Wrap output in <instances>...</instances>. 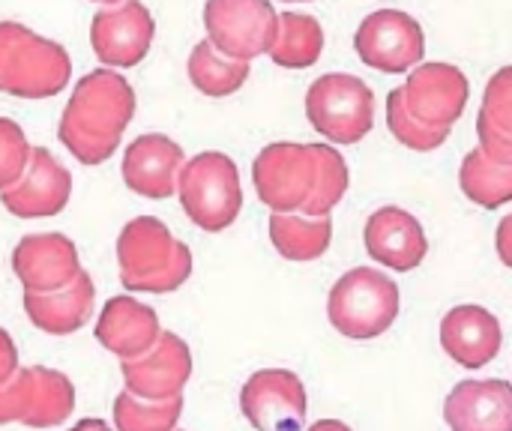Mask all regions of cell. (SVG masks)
Wrapping results in <instances>:
<instances>
[{"mask_svg":"<svg viewBox=\"0 0 512 431\" xmlns=\"http://www.w3.org/2000/svg\"><path fill=\"white\" fill-rule=\"evenodd\" d=\"M135 117V90L132 84L111 69L87 72L60 117L57 135L60 144L81 162V165H102L108 162L120 138Z\"/></svg>","mask_w":512,"mask_h":431,"instance_id":"1","label":"cell"},{"mask_svg":"<svg viewBox=\"0 0 512 431\" xmlns=\"http://www.w3.org/2000/svg\"><path fill=\"white\" fill-rule=\"evenodd\" d=\"M120 285L141 294H171L192 276V252L174 240L165 222L138 216L117 237Z\"/></svg>","mask_w":512,"mask_h":431,"instance_id":"2","label":"cell"},{"mask_svg":"<svg viewBox=\"0 0 512 431\" xmlns=\"http://www.w3.org/2000/svg\"><path fill=\"white\" fill-rule=\"evenodd\" d=\"M72 75L69 51L18 21H0V93L18 99L57 96Z\"/></svg>","mask_w":512,"mask_h":431,"instance_id":"3","label":"cell"},{"mask_svg":"<svg viewBox=\"0 0 512 431\" xmlns=\"http://www.w3.org/2000/svg\"><path fill=\"white\" fill-rule=\"evenodd\" d=\"M327 318L345 339H378L399 318V285L375 267H354L333 285Z\"/></svg>","mask_w":512,"mask_h":431,"instance_id":"4","label":"cell"},{"mask_svg":"<svg viewBox=\"0 0 512 431\" xmlns=\"http://www.w3.org/2000/svg\"><path fill=\"white\" fill-rule=\"evenodd\" d=\"M177 195L189 222L201 231L219 234L234 225L243 207L240 171L231 156L207 150L183 162L177 174Z\"/></svg>","mask_w":512,"mask_h":431,"instance_id":"5","label":"cell"},{"mask_svg":"<svg viewBox=\"0 0 512 431\" xmlns=\"http://www.w3.org/2000/svg\"><path fill=\"white\" fill-rule=\"evenodd\" d=\"M306 117L315 132L333 144H357L375 126L372 87L348 72H330L312 81L306 93Z\"/></svg>","mask_w":512,"mask_h":431,"instance_id":"6","label":"cell"},{"mask_svg":"<svg viewBox=\"0 0 512 431\" xmlns=\"http://www.w3.org/2000/svg\"><path fill=\"white\" fill-rule=\"evenodd\" d=\"M75 411L72 381L48 366L15 369L0 384V426L21 423L27 429H57Z\"/></svg>","mask_w":512,"mask_h":431,"instance_id":"7","label":"cell"},{"mask_svg":"<svg viewBox=\"0 0 512 431\" xmlns=\"http://www.w3.org/2000/svg\"><path fill=\"white\" fill-rule=\"evenodd\" d=\"M207 42L240 63L267 54L276 39L279 12L270 0H207L204 3Z\"/></svg>","mask_w":512,"mask_h":431,"instance_id":"8","label":"cell"},{"mask_svg":"<svg viewBox=\"0 0 512 431\" xmlns=\"http://www.w3.org/2000/svg\"><path fill=\"white\" fill-rule=\"evenodd\" d=\"M354 48L369 69L399 75L420 66L426 54V33L414 15L402 9H378L357 27Z\"/></svg>","mask_w":512,"mask_h":431,"instance_id":"9","label":"cell"},{"mask_svg":"<svg viewBox=\"0 0 512 431\" xmlns=\"http://www.w3.org/2000/svg\"><path fill=\"white\" fill-rule=\"evenodd\" d=\"M252 180L261 204L273 213H300L315 183L312 147L294 141L267 144L252 165Z\"/></svg>","mask_w":512,"mask_h":431,"instance_id":"10","label":"cell"},{"mask_svg":"<svg viewBox=\"0 0 512 431\" xmlns=\"http://www.w3.org/2000/svg\"><path fill=\"white\" fill-rule=\"evenodd\" d=\"M240 411L255 431H303L309 399L300 375L261 369L240 390Z\"/></svg>","mask_w":512,"mask_h":431,"instance_id":"11","label":"cell"},{"mask_svg":"<svg viewBox=\"0 0 512 431\" xmlns=\"http://www.w3.org/2000/svg\"><path fill=\"white\" fill-rule=\"evenodd\" d=\"M156 36V21L141 0H120L102 6L90 24L93 54L105 69H129L138 66Z\"/></svg>","mask_w":512,"mask_h":431,"instance_id":"12","label":"cell"},{"mask_svg":"<svg viewBox=\"0 0 512 431\" xmlns=\"http://www.w3.org/2000/svg\"><path fill=\"white\" fill-rule=\"evenodd\" d=\"M399 90L414 120L429 129H453L468 108L471 81L453 63H420Z\"/></svg>","mask_w":512,"mask_h":431,"instance_id":"13","label":"cell"},{"mask_svg":"<svg viewBox=\"0 0 512 431\" xmlns=\"http://www.w3.org/2000/svg\"><path fill=\"white\" fill-rule=\"evenodd\" d=\"M126 393L144 402H168L183 396V387L192 378V351L177 333H159L156 345L135 357L120 360Z\"/></svg>","mask_w":512,"mask_h":431,"instance_id":"14","label":"cell"},{"mask_svg":"<svg viewBox=\"0 0 512 431\" xmlns=\"http://www.w3.org/2000/svg\"><path fill=\"white\" fill-rule=\"evenodd\" d=\"M72 195V174L63 168L48 147H33L18 183L0 192V204L18 219H48L57 216Z\"/></svg>","mask_w":512,"mask_h":431,"instance_id":"15","label":"cell"},{"mask_svg":"<svg viewBox=\"0 0 512 431\" xmlns=\"http://www.w3.org/2000/svg\"><path fill=\"white\" fill-rule=\"evenodd\" d=\"M12 270L24 294H48L66 288L81 264L78 249L66 234H27L12 252Z\"/></svg>","mask_w":512,"mask_h":431,"instance_id":"16","label":"cell"},{"mask_svg":"<svg viewBox=\"0 0 512 431\" xmlns=\"http://www.w3.org/2000/svg\"><path fill=\"white\" fill-rule=\"evenodd\" d=\"M183 162H186L183 147L174 138L147 132V135H138L126 147L120 171H123V183L129 186V192L162 201L177 192V174Z\"/></svg>","mask_w":512,"mask_h":431,"instance_id":"17","label":"cell"},{"mask_svg":"<svg viewBox=\"0 0 512 431\" xmlns=\"http://www.w3.org/2000/svg\"><path fill=\"white\" fill-rule=\"evenodd\" d=\"M363 246L375 264H384L396 273H408L423 264L429 240L417 216L402 207H381L366 219Z\"/></svg>","mask_w":512,"mask_h":431,"instance_id":"18","label":"cell"},{"mask_svg":"<svg viewBox=\"0 0 512 431\" xmlns=\"http://www.w3.org/2000/svg\"><path fill=\"white\" fill-rule=\"evenodd\" d=\"M450 431H512V387L501 378L462 381L444 402Z\"/></svg>","mask_w":512,"mask_h":431,"instance_id":"19","label":"cell"},{"mask_svg":"<svg viewBox=\"0 0 512 431\" xmlns=\"http://www.w3.org/2000/svg\"><path fill=\"white\" fill-rule=\"evenodd\" d=\"M501 321L483 306H456L441 321V348L465 369H483L501 354Z\"/></svg>","mask_w":512,"mask_h":431,"instance_id":"20","label":"cell"},{"mask_svg":"<svg viewBox=\"0 0 512 431\" xmlns=\"http://www.w3.org/2000/svg\"><path fill=\"white\" fill-rule=\"evenodd\" d=\"M159 333H162V327H159L156 312L150 306L138 303L135 297L120 294V297H111L105 303V309L99 312L93 336L114 357L135 360L156 345Z\"/></svg>","mask_w":512,"mask_h":431,"instance_id":"21","label":"cell"},{"mask_svg":"<svg viewBox=\"0 0 512 431\" xmlns=\"http://www.w3.org/2000/svg\"><path fill=\"white\" fill-rule=\"evenodd\" d=\"M93 303H96V285L87 270H78V276L60 291L24 294V312L30 324L48 336L78 333L90 321Z\"/></svg>","mask_w":512,"mask_h":431,"instance_id":"22","label":"cell"},{"mask_svg":"<svg viewBox=\"0 0 512 431\" xmlns=\"http://www.w3.org/2000/svg\"><path fill=\"white\" fill-rule=\"evenodd\" d=\"M477 135L480 150L495 159L512 165V69L504 66L486 84V96L477 114Z\"/></svg>","mask_w":512,"mask_h":431,"instance_id":"23","label":"cell"},{"mask_svg":"<svg viewBox=\"0 0 512 431\" xmlns=\"http://www.w3.org/2000/svg\"><path fill=\"white\" fill-rule=\"evenodd\" d=\"M270 240L285 261H318L333 243L330 216H303V213H273Z\"/></svg>","mask_w":512,"mask_h":431,"instance_id":"24","label":"cell"},{"mask_svg":"<svg viewBox=\"0 0 512 431\" xmlns=\"http://www.w3.org/2000/svg\"><path fill=\"white\" fill-rule=\"evenodd\" d=\"M324 51V30L318 18L306 12H279L276 39L267 48V57L282 69H309Z\"/></svg>","mask_w":512,"mask_h":431,"instance_id":"25","label":"cell"},{"mask_svg":"<svg viewBox=\"0 0 512 431\" xmlns=\"http://www.w3.org/2000/svg\"><path fill=\"white\" fill-rule=\"evenodd\" d=\"M459 186L474 204H480L486 210H498L512 201V165L495 162L480 147H474L462 159Z\"/></svg>","mask_w":512,"mask_h":431,"instance_id":"26","label":"cell"},{"mask_svg":"<svg viewBox=\"0 0 512 431\" xmlns=\"http://www.w3.org/2000/svg\"><path fill=\"white\" fill-rule=\"evenodd\" d=\"M186 72H189V81H192L195 90H201L204 96L222 99V96L237 93V90L246 84V78H249V63L231 60V57L219 54L207 39H201V42L192 48V54H189Z\"/></svg>","mask_w":512,"mask_h":431,"instance_id":"27","label":"cell"},{"mask_svg":"<svg viewBox=\"0 0 512 431\" xmlns=\"http://www.w3.org/2000/svg\"><path fill=\"white\" fill-rule=\"evenodd\" d=\"M309 147H312V159H315V183H312V195L306 198L300 213L303 216H330V210L348 192V183H351L348 165L333 144H309Z\"/></svg>","mask_w":512,"mask_h":431,"instance_id":"28","label":"cell"},{"mask_svg":"<svg viewBox=\"0 0 512 431\" xmlns=\"http://www.w3.org/2000/svg\"><path fill=\"white\" fill-rule=\"evenodd\" d=\"M183 414V396L168 402H144L132 393L114 399V429L117 431H174Z\"/></svg>","mask_w":512,"mask_h":431,"instance_id":"29","label":"cell"},{"mask_svg":"<svg viewBox=\"0 0 512 431\" xmlns=\"http://www.w3.org/2000/svg\"><path fill=\"white\" fill-rule=\"evenodd\" d=\"M387 129L393 132V138L399 144H405L408 150H417V153H432L450 138V129H429L420 120H414L402 102L399 87L387 96Z\"/></svg>","mask_w":512,"mask_h":431,"instance_id":"30","label":"cell"},{"mask_svg":"<svg viewBox=\"0 0 512 431\" xmlns=\"http://www.w3.org/2000/svg\"><path fill=\"white\" fill-rule=\"evenodd\" d=\"M30 150L33 147H30L24 129L15 120L0 117V192L9 189L12 183H18V177L27 168Z\"/></svg>","mask_w":512,"mask_h":431,"instance_id":"31","label":"cell"},{"mask_svg":"<svg viewBox=\"0 0 512 431\" xmlns=\"http://www.w3.org/2000/svg\"><path fill=\"white\" fill-rule=\"evenodd\" d=\"M18 369V351H15V342L12 336L0 327V384L9 381Z\"/></svg>","mask_w":512,"mask_h":431,"instance_id":"32","label":"cell"},{"mask_svg":"<svg viewBox=\"0 0 512 431\" xmlns=\"http://www.w3.org/2000/svg\"><path fill=\"white\" fill-rule=\"evenodd\" d=\"M498 249H501V261L512 267V252H510V219L501 222V231H498Z\"/></svg>","mask_w":512,"mask_h":431,"instance_id":"33","label":"cell"},{"mask_svg":"<svg viewBox=\"0 0 512 431\" xmlns=\"http://www.w3.org/2000/svg\"><path fill=\"white\" fill-rule=\"evenodd\" d=\"M306 431H354L351 426H345L342 420H318L315 426H309Z\"/></svg>","mask_w":512,"mask_h":431,"instance_id":"34","label":"cell"},{"mask_svg":"<svg viewBox=\"0 0 512 431\" xmlns=\"http://www.w3.org/2000/svg\"><path fill=\"white\" fill-rule=\"evenodd\" d=\"M69 431H111V429H108V423H105V420L90 417V420H81L78 426H72Z\"/></svg>","mask_w":512,"mask_h":431,"instance_id":"35","label":"cell"},{"mask_svg":"<svg viewBox=\"0 0 512 431\" xmlns=\"http://www.w3.org/2000/svg\"><path fill=\"white\" fill-rule=\"evenodd\" d=\"M93 3H105V6H111V3H120V0H93Z\"/></svg>","mask_w":512,"mask_h":431,"instance_id":"36","label":"cell"},{"mask_svg":"<svg viewBox=\"0 0 512 431\" xmlns=\"http://www.w3.org/2000/svg\"><path fill=\"white\" fill-rule=\"evenodd\" d=\"M288 3H291V0H288Z\"/></svg>","mask_w":512,"mask_h":431,"instance_id":"37","label":"cell"},{"mask_svg":"<svg viewBox=\"0 0 512 431\" xmlns=\"http://www.w3.org/2000/svg\"><path fill=\"white\" fill-rule=\"evenodd\" d=\"M174 431H177V429H174Z\"/></svg>","mask_w":512,"mask_h":431,"instance_id":"38","label":"cell"}]
</instances>
